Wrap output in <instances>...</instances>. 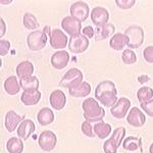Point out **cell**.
Listing matches in <instances>:
<instances>
[{
	"label": "cell",
	"instance_id": "cell-30",
	"mask_svg": "<svg viewBox=\"0 0 153 153\" xmlns=\"http://www.w3.org/2000/svg\"><path fill=\"white\" fill-rule=\"evenodd\" d=\"M137 98L140 103H144L153 98V89L147 86L141 87L137 92Z\"/></svg>",
	"mask_w": 153,
	"mask_h": 153
},
{
	"label": "cell",
	"instance_id": "cell-33",
	"mask_svg": "<svg viewBox=\"0 0 153 153\" xmlns=\"http://www.w3.org/2000/svg\"><path fill=\"white\" fill-rule=\"evenodd\" d=\"M81 129H82L83 134L85 136H87V137H89V138H94L96 136L95 133H94V128L92 127L91 123L87 122V120H85V122L83 123Z\"/></svg>",
	"mask_w": 153,
	"mask_h": 153
},
{
	"label": "cell",
	"instance_id": "cell-34",
	"mask_svg": "<svg viewBox=\"0 0 153 153\" xmlns=\"http://www.w3.org/2000/svg\"><path fill=\"white\" fill-rule=\"evenodd\" d=\"M135 0H115V4L120 9H130L135 5Z\"/></svg>",
	"mask_w": 153,
	"mask_h": 153
},
{
	"label": "cell",
	"instance_id": "cell-3",
	"mask_svg": "<svg viewBox=\"0 0 153 153\" xmlns=\"http://www.w3.org/2000/svg\"><path fill=\"white\" fill-rule=\"evenodd\" d=\"M124 34L128 39L127 46L129 49L139 48L144 42V31L140 26H130Z\"/></svg>",
	"mask_w": 153,
	"mask_h": 153
},
{
	"label": "cell",
	"instance_id": "cell-31",
	"mask_svg": "<svg viewBox=\"0 0 153 153\" xmlns=\"http://www.w3.org/2000/svg\"><path fill=\"white\" fill-rule=\"evenodd\" d=\"M23 23H24L25 28L28 30H35L36 31V29L39 27V22L37 21L36 16H34L33 13H30V12L25 13Z\"/></svg>",
	"mask_w": 153,
	"mask_h": 153
},
{
	"label": "cell",
	"instance_id": "cell-22",
	"mask_svg": "<svg viewBox=\"0 0 153 153\" xmlns=\"http://www.w3.org/2000/svg\"><path fill=\"white\" fill-rule=\"evenodd\" d=\"M4 90L7 94L9 95H16L18 94L21 90V84L18 81V78L16 76H10L4 81L3 84Z\"/></svg>",
	"mask_w": 153,
	"mask_h": 153
},
{
	"label": "cell",
	"instance_id": "cell-16",
	"mask_svg": "<svg viewBox=\"0 0 153 153\" xmlns=\"http://www.w3.org/2000/svg\"><path fill=\"white\" fill-rule=\"evenodd\" d=\"M25 120V115H19L14 110H9L5 115V120H4V126L5 129L9 133H12L16 129L19 123Z\"/></svg>",
	"mask_w": 153,
	"mask_h": 153
},
{
	"label": "cell",
	"instance_id": "cell-17",
	"mask_svg": "<svg viewBox=\"0 0 153 153\" xmlns=\"http://www.w3.org/2000/svg\"><path fill=\"white\" fill-rule=\"evenodd\" d=\"M49 101H50V105L53 107V109L61 110L65 106L66 103L65 94L60 90H54L51 92Z\"/></svg>",
	"mask_w": 153,
	"mask_h": 153
},
{
	"label": "cell",
	"instance_id": "cell-14",
	"mask_svg": "<svg viewBox=\"0 0 153 153\" xmlns=\"http://www.w3.org/2000/svg\"><path fill=\"white\" fill-rule=\"evenodd\" d=\"M50 62L54 68H56V70H62L70 62V53L65 50L56 51L51 56Z\"/></svg>",
	"mask_w": 153,
	"mask_h": 153
},
{
	"label": "cell",
	"instance_id": "cell-40",
	"mask_svg": "<svg viewBox=\"0 0 153 153\" xmlns=\"http://www.w3.org/2000/svg\"><path fill=\"white\" fill-rule=\"evenodd\" d=\"M138 80H139V82H141L142 84L145 82V81H149V76H139L138 78Z\"/></svg>",
	"mask_w": 153,
	"mask_h": 153
},
{
	"label": "cell",
	"instance_id": "cell-29",
	"mask_svg": "<svg viewBox=\"0 0 153 153\" xmlns=\"http://www.w3.org/2000/svg\"><path fill=\"white\" fill-rule=\"evenodd\" d=\"M6 149L8 153H23L24 143L19 138L12 137L6 143Z\"/></svg>",
	"mask_w": 153,
	"mask_h": 153
},
{
	"label": "cell",
	"instance_id": "cell-1",
	"mask_svg": "<svg viewBox=\"0 0 153 153\" xmlns=\"http://www.w3.org/2000/svg\"><path fill=\"white\" fill-rule=\"evenodd\" d=\"M95 99L103 106L111 108L117 102V91L114 83L109 80L100 82L95 89Z\"/></svg>",
	"mask_w": 153,
	"mask_h": 153
},
{
	"label": "cell",
	"instance_id": "cell-15",
	"mask_svg": "<svg viewBox=\"0 0 153 153\" xmlns=\"http://www.w3.org/2000/svg\"><path fill=\"white\" fill-rule=\"evenodd\" d=\"M127 122L133 127L140 128L144 126L146 122V117L138 107H132L129 114L127 115Z\"/></svg>",
	"mask_w": 153,
	"mask_h": 153
},
{
	"label": "cell",
	"instance_id": "cell-21",
	"mask_svg": "<svg viewBox=\"0 0 153 153\" xmlns=\"http://www.w3.org/2000/svg\"><path fill=\"white\" fill-rule=\"evenodd\" d=\"M34 74V65L31 61L25 60L19 62L18 66H16V75L21 79L28 78V76H32Z\"/></svg>",
	"mask_w": 153,
	"mask_h": 153
},
{
	"label": "cell",
	"instance_id": "cell-23",
	"mask_svg": "<svg viewBox=\"0 0 153 153\" xmlns=\"http://www.w3.org/2000/svg\"><path fill=\"white\" fill-rule=\"evenodd\" d=\"M68 92H70V95L76 98L86 97L91 93V86L87 82H82L80 85L68 89Z\"/></svg>",
	"mask_w": 153,
	"mask_h": 153
},
{
	"label": "cell",
	"instance_id": "cell-28",
	"mask_svg": "<svg viewBox=\"0 0 153 153\" xmlns=\"http://www.w3.org/2000/svg\"><path fill=\"white\" fill-rule=\"evenodd\" d=\"M21 87L24 91H33V90H38L39 89V80L38 78L35 76H28V78L21 79L19 81Z\"/></svg>",
	"mask_w": 153,
	"mask_h": 153
},
{
	"label": "cell",
	"instance_id": "cell-5",
	"mask_svg": "<svg viewBox=\"0 0 153 153\" xmlns=\"http://www.w3.org/2000/svg\"><path fill=\"white\" fill-rule=\"evenodd\" d=\"M47 44V35L45 31L36 30L30 33L27 37V45L30 50L39 51L43 49Z\"/></svg>",
	"mask_w": 153,
	"mask_h": 153
},
{
	"label": "cell",
	"instance_id": "cell-41",
	"mask_svg": "<svg viewBox=\"0 0 153 153\" xmlns=\"http://www.w3.org/2000/svg\"><path fill=\"white\" fill-rule=\"evenodd\" d=\"M0 3H1V4H9V3H11V1H10V0H5V1H4V0H1V2H0Z\"/></svg>",
	"mask_w": 153,
	"mask_h": 153
},
{
	"label": "cell",
	"instance_id": "cell-24",
	"mask_svg": "<svg viewBox=\"0 0 153 153\" xmlns=\"http://www.w3.org/2000/svg\"><path fill=\"white\" fill-rule=\"evenodd\" d=\"M37 120L41 126H48L53 123L54 113L50 108L43 107L39 110L38 114H37Z\"/></svg>",
	"mask_w": 153,
	"mask_h": 153
},
{
	"label": "cell",
	"instance_id": "cell-11",
	"mask_svg": "<svg viewBox=\"0 0 153 153\" xmlns=\"http://www.w3.org/2000/svg\"><path fill=\"white\" fill-rule=\"evenodd\" d=\"M109 19V12L102 6H96L91 11V21L96 27H102L107 25Z\"/></svg>",
	"mask_w": 153,
	"mask_h": 153
},
{
	"label": "cell",
	"instance_id": "cell-13",
	"mask_svg": "<svg viewBox=\"0 0 153 153\" xmlns=\"http://www.w3.org/2000/svg\"><path fill=\"white\" fill-rule=\"evenodd\" d=\"M61 28L73 37L82 31V23L73 16H65L61 21Z\"/></svg>",
	"mask_w": 153,
	"mask_h": 153
},
{
	"label": "cell",
	"instance_id": "cell-6",
	"mask_svg": "<svg viewBox=\"0 0 153 153\" xmlns=\"http://www.w3.org/2000/svg\"><path fill=\"white\" fill-rule=\"evenodd\" d=\"M83 73L81 71L79 68H70L66 73L65 74V76H62V79L60 80L58 85L62 88H74L76 86L80 85L83 82Z\"/></svg>",
	"mask_w": 153,
	"mask_h": 153
},
{
	"label": "cell",
	"instance_id": "cell-27",
	"mask_svg": "<svg viewBox=\"0 0 153 153\" xmlns=\"http://www.w3.org/2000/svg\"><path fill=\"white\" fill-rule=\"evenodd\" d=\"M123 148L127 151H136V150L140 149L142 151V141L140 138L134 137V136H130L127 137L123 142Z\"/></svg>",
	"mask_w": 153,
	"mask_h": 153
},
{
	"label": "cell",
	"instance_id": "cell-4",
	"mask_svg": "<svg viewBox=\"0 0 153 153\" xmlns=\"http://www.w3.org/2000/svg\"><path fill=\"white\" fill-rule=\"evenodd\" d=\"M126 136V129L124 127H118L112 132L111 137L106 140L103 144L104 153H117V148L122 144Z\"/></svg>",
	"mask_w": 153,
	"mask_h": 153
},
{
	"label": "cell",
	"instance_id": "cell-39",
	"mask_svg": "<svg viewBox=\"0 0 153 153\" xmlns=\"http://www.w3.org/2000/svg\"><path fill=\"white\" fill-rule=\"evenodd\" d=\"M0 23H1V30H0V37H3V35H5L6 32V25L4 23L3 19H0Z\"/></svg>",
	"mask_w": 153,
	"mask_h": 153
},
{
	"label": "cell",
	"instance_id": "cell-9",
	"mask_svg": "<svg viewBox=\"0 0 153 153\" xmlns=\"http://www.w3.org/2000/svg\"><path fill=\"white\" fill-rule=\"evenodd\" d=\"M131 107V101L126 97H120L117 100V102L110 108V113L113 117L122 120L127 115V112L129 111Z\"/></svg>",
	"mask_w": 153,
	"mask_h": 153
},
{
	"label": "cell",
	"instance_id": "cell-19",
	"mask_svg": "<svg viewBox=\"0 0 153 153\" xmlns=\"http://www.w3.org/2000/svg\"><path fill=\"white\" fill-rule=\"evenodd\" d=\"M114 31H115V28L112 24H107L102 27H96L94 40L95 41L105 40V39L109 38L111 35L112 36L114 35Z\"/></svg>",
	"mask_w": 153,
	"mask_h": 153
},
{
	"label": "cell",
	"instance_id": "cell-12",
	"mask_svg": "<svg viewBox=\"0 0 153 153\" xmlns=\"http://www.w3.org/2000/svg\"><path fill=\"white\" fill-rule=\"evenodd\" d=\"M68 36L60 29H54L50 32V45L54 49H63L68 46Z\"/></svg>",
	"mask_w": 153,
	"mask_h": 153
},
{
	"label": "cell",
	"instance_id": "cell-38",
	"mask_svg": "<svg viewBox=\"0 0 153 153\" xmlns=\"http://www.w3.org/2000/svg\"><path fill=\"white\" fill-rule=\"evenodd\" d=\"M82 34L84 36H86L88 39H91V38H94L95 36V30L92 28L91 26H87L85 27L83 30H82Z\"/></svg>",
	"mask_w": 153,
	"mask_h": 153
},
{
	"label": "cell",
	"instance_id": "cell-32",
	"mask_svg": "<svg viewBox=\"0 0 153 153\" xmlns=\"http://www.w3.org/2000/svg\"><path fill=\"white\" fill-rule=\"evenodd\" d=\"M122 60L125 65H134L137 61V55L132 49H126L122 54Z\"/></svg>",
	"mask_w": 153,
	"mask_h": 153
},
{
	"label": "cell",
	"instance_id": "cell-35",
	"mask_svg": "<svg viewBox=\"0 0 153 153\" xmlns=\"http://www.w3.org/2000/svg\"><path fill=\"white\" fill-rule=\"evenodd\" d=\"M141 108L149 117H153V98L149 101H147V102L141 103Z\"/></svg>",
	"mask_w": 153,
	"mask_h": 153
},
{
	"label": "cell",
	"instance_id": "cell-10",
	"mask_svg": "<svg viewBox=\"0 0 153 153\" xmlns=\"http://www.w3.org/2000/svg\"><path fill=\"white\" fill-rule=\"evenodd\" d=\"M70 11L71 16L76 19L82 23V22H85L89 16V5L84 1L75 2L71 5Z\"/></svg>",
	"mask_w": 153,
	"mask_h": 153
},
{
	"label": "cell",
	"instance_id": "cell-7",
	"mask_svg": "<svg viewBox=\"0 0 153 153\" xmlns=\"http://www.w3.org/2000/svg\"><path fill=\"white\" fill-rule=\"evenodd\" d=\"M89 47V39L83 34H76V35L71 37L68 42V49L71 52L79 54L83 53Z\"/></svg>",
	"mask_w": 153,
	"mask_h": 153
},
{
	"label": "cell",
	"instance_id": "cell-36",
	"mask_svg": "<svg viewBox=\"0 0 153 153\" xmlns=\"http://www.w3.org/2000/svg\"><path fill=\"white\" fill-rule=\"evenodd\" d=\"M9 49H10V42L1 39L0 40V55H6L9 52Z\"/></svg>",
	"mask_w": 153,
	"mask_h": 153
},
{
	"label": "cell",
	"instance_id": "cell-2",
	"mask_svg": "<svg viewBox=\"0 0 153 153\" xmlns=\"http://www.w3.org/2000/svg\"><path fill=\"white\" fill-rule=\"evenodd\" d=\"M84 110V117L89 123H99L105 117V110L99 105L98 101L94 98H87L82 104Z\"/></svg>",
	"mask_w": 153,
	"mask_h": 153
},
{
	"label": "cell",
	"instance_id": "cell-25",
	"mask_svg": "<svg viewBox=\"0 0 153 153\" xmlns=\"http://www.w3.org/2000/svg\"><path fill=\"white\" fill-rule=\"evenodd\" d=\"M127 44H128V39L125 34H123V33L114 34V35L111 37L110 42H109L110 48H112L113 50H117V51L123 50V49L127 46Z\"/></svg>",
	"mask_w": 153,
	"mask_h": 153
},
{
	"label": "cell",
	"instance_id": "cell-8",
	"mask_svg": "<svg viewBox=\"0 0 153 153\" xmlns=\"http://www.w3.org/2000/svg\"><path fill=\"white\" fill-rule=\"evenodd\" d=\"M56 143H57L56 135L51 131H44L39 136L38 144L44 151H52L56 146Z\"/></svg>",
	"mask_w": 153,
	"mask_h": 153
},
{
	"label": "cell",
	"instance_id": "cell-37",
	"mask_svg": "<svg viewBox=\"0 0 153 153\" xmlns=\"http://www.w3.org/2000/svg\"><path fill=\"white\" fill-rule=\"evenodd\" d=\"M143 57L148 63H153V46H147L143 51Z\"/></svg>",
	"mask_w": 153,
	"mask_h": 153
},
{
	"label": "cell",
	"instance_id": "cell-42",
	"mask_svg": "<svg viewBox=\"0 0 153 153\" xmlns=\"http://www.w3.org/2000/svg\"><path fill=\"white\" fill-rule=\"evenodd\" d=\"M149 153H153V143L150 145V147H149Z\"/></svg>",
	"mask_w": 153,
	"mask_h": 153
},
{
	"label": "cell",
	"instance_id": "cell-26",
	"mask_svg": "<svg viewBox=\"0 0 153 153\" xmlns=\"http://www.w3.org/2000/svg\"><path fill=\"white\" fill-rule=\"evenodd\" d=\"M94 133L99 139H106L111 133V126L105 122H99L94 125Z\"/></svg>",
	"mask_w": 153,
	"mask_h": 153
},
{
	"label": "cell",
	"instance_id": "cell-18",
	"mask_svg": "<svg viewBox=\"0 0 153 153\" xmlns=\"http://www.w3.org/2000/svg\"><path fill=\"white\" fill-rule=\"evenodd\" d=\"M35 132V124L31 120H25L19 126L18 129V136L19 139L27 140L32 136V134Z\"/></svg>",
	"mask_w": 153,
	"mask_h": 153
},
{
	"label": "cell",
	"instance_id": "cell-20",
	"mask_svg": "<svg viewBox=\"0 0 153 153\" xmlns=\"http://www.w3.org/2000/svg\"><path fill=\"white\" fill-rule=\"evenodd\" d=\"M41 99V93L38 90L33 91H24L21 96V101L23 104L27 106L36 105Z\"/></svg>",
	"mask_w": 153,
	"mask_h": 153
}]
</instances>
